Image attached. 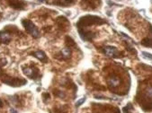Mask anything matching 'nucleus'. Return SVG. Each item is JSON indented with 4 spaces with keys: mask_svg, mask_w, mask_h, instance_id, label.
Returning a JSON list of instances; mask_svg holds the SVG:
<instances>
[{
    "mask_svg": "<svg viewBox=\"0 0 152 113\" xmlns=\"http://www.w3.org/2000/svg\"><path fill=\"white\" fill-rule=\"evenodd\" d=\"M104 22H105L98 16L86 15L79 20V22H77V27L79 29V28H85L86 26H89L92 24H103Z\"/></svg>",
    "mask_w": 152,
    "mask_h": 113,
    "instance_id": "1",
    "label": "nucleus"
},
{
    "mask_svg": "<svg viewBox=\"0 0 152 113\" xmlns=\"http://www.w3.org/2000/svg\"><path fill=\"white\" fill-rule=\"evenodd\" d=\"M22 23H23V27L25 28L26 32L31 34L34 38H38L40 36V33L36 28V26L30 20H23Z\"/></svg>",
    "mask_w": 152,
    "mask_h": 113,
    "instance_id": "2",
    "label": "nucleus"
},
{
    "mask_svg": "<svg viewBox=\"0 0 152 113\" xmlns=\"http://www.w3.org/2000/svg\"><path fill=\"white\" fill-rule=\"evenodd\" d=\"M4 83L7 84V85L10 86H14V87H17V86H22L24 85L26 83V80L23 79V78H12V77H7L5 79L2 80Z\"/></svg>",
    "mask_w": 152,
    "mask_h": 113,
    "instance_id": "3",
    "label": "nucleus"
},
{
    "mask_svg": "<svg viewBox=\"0 0 152 113\" xmlns=\"http://www.w3.org/2000/svg\"><path fill=\"white\" fill-rule=\"evenodd\" d=\"M23 70V74L26 76L32 79H37V77L39 76V70L35 67H27Z\"/></svg>",
    "mask_w": 152,
    "mask_h": 113,
    "instance_id": "4",
    "label": "nucleus"
},
{
    "mask_svg": "<svg viewBox=\"0 0 152 113\" xmlns=\"http://www.w3.org/2000/svg\"><path fill=\"white\" fill-rule=\"evenodd\" d=\"M104 53L110 58H118L120 56L119 51L117 50L116 48L112 47V46H106L104 48Z\"/></svg>",
    "mask_w": 152,
    "mask_h": 113,
    "instance_id": "5",
    "label": "nucleus"
},
{
    "mask_svg": "<svg viewBox=\"0 0 152 113\" xmlns=\"http://www.w3.org/2000/svg\"><path fill=\"white\" fill-rule=\"evenodd\" d=\"M81 4L94 9L100 5V0H83Z\"/></svg>",
    "mask_w": 152,
    "mask_h": 113,
    "instance_id": "6",
    "label": "nucleus"
},
{
    "mask_svg": "<svg viewBox=\"0 0 152 113\" xmlns=\"http://www.w3.org/2000/svg\"><path fill=\"white\" fill-rule=\"evenodd\" d=\"M107 83L111 87H117L120 84V78L116 75H112L107 79Z\"/></svg>",
    "mask_w": 152,
    "mask_h": 113,
    "instance_id": "7",
    "label": "nucleus"
},
{
    "mask_svg": "<svg viewBox=\"0 0 152 113\" xmlns=\"http://www.w3.org/2000/svg\"><path fill=\"white\" fill-rule=\"evenodd\" d=\"M33 56H34L36 59H38L39 60H41L42 62H48V59H47V56L45 55V53L43 51H35V52H33L32 53Z\"/></svg>",
    "mask_w": 152,
    "mask_h": 113,
    "instance_id": "8",
    "label": "nucleus"
},
{
    "mask_svg": "<svg viewBox=\"0 0 152 113\" xmlns=\"http://www.w3.org/2000/svg\"><path fill=\"white\" fill-rule=\"evenodd\" d=\"M0 41L3 43H9L11 41V35L7 32H1L0 33Z\"/></svg>",
    "mask_w": 152,
    "mask_h": 113,
    "instance_id": "9",
    "label": "nucleus"
},
{
    "mask_svg": "<svg viewBox=\"0 0 152 113\" xmlns=\"http://www.w3.org/2000/svg\"><path fill=\"white\" fill-rule=\"evenodd\" d=\"M9 5L15 9H23L24 7V3L19 0H9Z\"/></svg>",
    "mask_w": 152,
    "mask_h": 113,
    "instance_id": "10",
    "label": "nucleus"
},
{
    "mask_svg": "<svg viewBox=\"0 0 152 113\" xmlns=\"http://www.w3.org/2000/svg\"><path fill=\"white\" fill-rule=\"evenodd\" d=\"M71 55V49L69 47H67L61 50V56L63 59H69Z\"/></svg>",
    "mask_w": 152,
    "mask_h": 113,
    "instance_id": "11",
    "label": "nucleus"
},
{
    "mask_svg": "<svg viewBox=\"0 0 152 113\" xmlns=\"http://www.w3.org/2000/svg\"><path fill=\"white\" fill-rule=\"evenodd\" d=\"M141 44L146 46V47H150L152 48V39L150 38H146L141 41Z\"/></svg>",
    "mask_w": 152,
    "mask_h": 113,
    "instance_id": "12",
    "label": "nucleus"
},
{
    "mask_svg": "<svg viewBox=\"0 0 152 113\" xmlns=\"http://www.w3.org/2000/svg\"><path fill=\"white\" fill-rule=\"evenodd\" d=\"M132 105L131 104V103H129L125 108H124V113H128L131 109H132Z\"/></svg>",
    "mask_w": 152,
    "mask_h": 113,
    "instance_id": "13",
    "label": "nucleus"
},
{
    "mask_svg": "<svg viewBox=\"0 0 152 113\" xmlns=\"http://www.w3.org/2000/svg\"><path fill=\"white\" fill-rule=\"evenodd\" d=\"M85 100H86V98H85V97H84V98H82V99H80V100H79V101H78L76 103V106H77V107L80 106V105H81V104H82V103L85 101Z\"/></svg>",
    "mask_w": 152,
    "mask_h": 113,
    "instance_id": "14",
    "label": "nucleus"
},
{
    "mask_svg": "<svg viewBox=\"0 0 152 113\" xmlns=\"http://www.w3.org/2000/svg\"><path fill=\"white\" fill-rule=\"evenodd\" d=\"M147 94H148V97L152 98V88H151V87L148 89V91H147Z\"/></svg>",
    "mask_w": 152,
    "mask_h": 113,
    "instance_id": "15",
    "label": "nucleus"
},
{
    "mask_svg": "<svg viewBox=\"0 0 152 113\" xmlns=\"http://www.w3.org/2000/svg\"><path fill=\"white\" fill-rule=\"evenodd\" d=\"M144 56H146V58H148V59H152V55L151 54H148V53H146V52H143L142 53Z\"/></svg>",
    "mask_w": 152,
    "mask_h": 113,
    "instance_id": "16",
    "label": "nucleus"
},
{
    "mask_svg": "<svg viewBox=\"0 0 152 113\" xmlns=\"http://www.w3.org/2000/svg\"><path fill=\"white\" fill-rule=\"evenodd\" d=\"M74 2V0H65V3L67 4V5H69V4H72Z\"/></svg>",
    "mask_w": 152,
    "mask_h": 113,
    "instance_id": "17",
    "label": "nucleus"
},
{
    "mask_svg": "<svg viewBox=\"0 0 152 113\" xmlns=\"http://www.w3.org/2000/svg\"><path fill=\"white\" fill-rule=\"evenodd\" d=\"M10 113H18V112H17L15 109H10Z\"/></svg>",
    "mask_w": 152,
    "mask_h": 113,
    "instance_id": "18",
    "label": "nucleus"
},
{
    "mask_svg": "<svg viewBox=\"0 0 152 113\" xmlns=\"http://www.w3.org/2000/svg\"><path fill=\"white\" fill-rule=\"evenodd\" d=\"M3 106V102H2V101L0 100V107H2Z\"/></svg>",
    "mask_w": 152,
    "mask_h": 113,
    "instance_id": "19",
    "label": "nucleus"
},
{
    "mask_svg": "<svg viewBox=\"0 0 152 113\" xmlns=\"http://www.w3.org/2000/svg\"><path fill=\"white\" fill-rule=\"evenodd\" d=\"M0 73H1V70H0Z\"/></svg>",
    "mask_w": 152,
    "mask_h": 113,
    "instance_id": "20",
    "label": "nucleus"
}]
</instances>
